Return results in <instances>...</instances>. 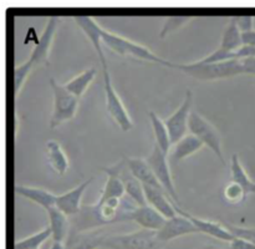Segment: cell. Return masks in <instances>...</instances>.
<instances>
[{
  "label": "cell",
  "instance_id": "obj_16",
  "mask_svg": "<svg viewBox=\"0 0 255 249\" xmlns=\"http://www.w3.org/2000/svg\"><path fill=\"white\" fill-rule=\"evenodd\" d=\"M105 236L101 231L76 232L71 229L65 242V249H99Z\"/></svg>",
  "mask_w": 255,
  "mask_h": 249
},
{
  "label": "cell",
  "instance_id": "obj_31",
  "mask_svg": "<svg viewBox=\"0 0 255 249\" xmlns=\"http://www.w3.org/2000/svg\"><path fill=\"white\" fill-rule=\"evenodd\" d=\"M247 196H248V194L246 193L243 187L239 186L238 183H234V182H229L226 186V188H224V198H226L229 203H242V202L247 198Z\"/></svg>",
  "mask_w": 255,
  "mask_h": 249
},
{
  "label": "cell",
  "instance_id": "obj_11",
  "mask_svg": "<svg viewBox=\"0 0 255 249\" xmlns=\"http://www.w3.org/2000/svg\"><path fill=\"white\" fill-rule=\"evenodd\" d=\"M196 233H199V232L193 226V223L182 214H177L173 218L167 219L164 226L157 232V238L163 243H168V242L179 238V237Z\"/></svg>",
  "mask_w": 255,
  "mask_h": 249
},
{
  "label": "cell",
  "instance_id": "obj_12",
  "mask_svg": "<svg viewBox=\"0 0 255 249\" xmlns=\"http://www.w3.org/2000/svg\"><path fill=\"white\" fill-rule=\"evenodd\" d=\"M173 204L177 213L182 214V216H184L186 218H188L189 221L193 223V226L198 229L199 233L207 234V236H211L222 242H228V243H231L234 239V237L232 236L231 232L223 226V223H217V222L208 221V219H202L199 218V217H196L193 216V214L188 213V212L183 211V209H182L178 204L174 203V202Z\"/></svg>",
  "mask_w": 255,
  "mask_h": 249
},
{
  "label": "cell",
  "instance_id": "obj_26",
  "mask_svg": "<svg viewBox=\"0 0 255 249\" xmlns=\"http://www.w3.org/2000/svg\"><path fill=\"white\" fill-rule=\"evenodd\" d=\"M243 46V41H242V31L237 26V22L234 17L229 20L228 25L224 29L223 35H222L221 44H219V49L224 50L228 52H236Z\"/></svg>",
  "mask_w": 255,
  "mask_h": 249
},
{
  "label": "cell",
  "instance_id": "obj_15",
  "mask_svg": "<svg viewBox=\"0 0 255 249\" xmlns=\"http://www.w3.org/2000/svg\"><path fill=\"white\" fill-rule=\"evenodd\" d=\"M125 159L120 161L119 163L114 164L111 167H102L101 171H104L106 173L107 179L106 183H105L104 189L101 192V197H100L99 201L104 202L107 201L110 198H120L122 199V197L125 196V186L124 182L121 178V169L125 164Z\"/></svg>",
  "mask_w": 255,
  "mask_h": 249
},
{
  "label": "cell",
  "instance_id": "obj_14",
  "mask_svg": "<svg viewBox=\"0 0 255 249\" xmlns=\"http://www.w3.org/2000/svg\"><path fill=\"white\" fill-rule=\"evenodd\" d=\"M75 22H76L77 26L84 31V34L86 35L87 39L90 40V42L94 46L95 51H96L97 56H99L100 62L102 65V69H109L107 67V60L105 56L104 49H102V29L104 27L100 26L96 21H95L94 17L91 16H76L74 17Z\"/></svg>",
  "mask_w": 255,
  "mask_h": 249
},
{
  "label": "cell",
  "instance_id": "obj_1",
  "mask_svg": "<svg viewBox=\"0 0 255 249\" xmlns=\"http://www.w3.org/2000/svg\"><path fill=\"white\" fill-rule=\"evenodd\" d=\"M171 67L201 81L228 79V77L244 74L241 60H229V61L214 62V64H199L197 61L192 64H173L172 62Z\"/></svg>",
  "mask_w": 255,
  "mask_h": 249
},
{
  "label": "cell",
  "instance_id": "obj_36",
  "mask_svg": "<svg viewBox=\"0 0 255 249\" xmlns=\"http://www.w3.org/2000/svg\"><path fill=\"white\" fill-rule=\"evenodd\" d=\"M242 41H243V45L255 47V29L252 31L242 32Z\"/></svg>",
  "mask_w": 255,
  "mask_h": 249
},
{
  "label": "cell",
  "instance_id": "obj_19",
  "mask_svg": "<svg viewBox=\"0 0 255 249\" xmlns=\"http://www.w3.org/2000/svg\"><path fill=\"white\" fill-rule=\"evenodd\" d=\"M126 164L128 167L129 172L141 182L143 186H151L153 188L162 189L164 191V188L162 187V184L159 183V181L157 179V177L154 176L153 171L149 167L148 162L143 158H126Z\"/></svg>",
  "mask_w": 255,
  "mask_h": 249
},
{
  "label": "cell",
  "instance_id": "obj_4",
  "mask_svg": "<svg viewBox=\"0 0 255 249\" xmlns=\"http://www.w3.org/2000/svg\"><path fill=\"white\" fill-rule=\"evenodd\" d=\"M49 84L51 86L52 95H54V110H52L51 119H50V127L56 128L64 122L74 119L77 112L80 100L74 96L65 87V85L59 84L54 77L49 80Z\"/></svg>",
  "mask_w": 255,
  "mask_h": 249
},
{
  "label": "cell",
  "instance_id": "obj_18",
  "mask_svg": "<svg viewBox=\"0 0 255 249\" xmlns=\"http://www.w3.org/2000/svg\"><path fill=\"white\" fill-rule=\"evenodd\" d=\"M49 217V227L51 229L52 241L65 243L71 231V223H70V217L62 213L59 208L52 207L46 211Z\"/></svg>",
  "mask_w": 255,
  "mask_h": 249
},
{
  "label": "cell",
  "instance_id": "obj_3",
  "mask_svg": "<svg viewBox=\"0 0 255 249\" xmlns=\"http://www.w3.org/2000/svg\"><path fill=\"white\" fill-rule=\"evenodd\" d=\"M102 42L110 50L116 52L120 56H128L129 55V56H133L139 60H144V61L156 62V64L163 65V66L167 67L172 66V62L159 57L158 55L151 51L148 47L143 46L141 44H137V42L126 39L124 36L114 34V32L109 31L106 29H102Z\"/></svg>",
  "mask_w": 255,
  "mask_h": 249
},
{
  "label": "cell",
  "instance_id": "obj_28",
  "mask_svg": "<svg viewBox=\"0 0 255 249\" xmlns=\"http://www.w3.org/2000/svg\"><path fill=\"white\" fill-rule=\"evenodd\" d=\"M50 237H52L51 229L47 226L42 231L37 232V233H34L31 236L26 237V238L15 242L14 249H39L40 246L45 243Z\"/></svg>",
  "mask_w": 255,
  "mask_h": 249
},
{
  "label": "cell",
  "instance_id": "obj_37",
  "mask_svg": "<svg viewBox=\"0 0 255 249\" xmlns=\"http://www.w3.org/2000/svg\"><path fill=\"white\" fill-rule=\"evenodd\" d=\"M50 249H65V243H60V242H54Z\"/></svg>",
  "mask_w": 255,
  "mask_h": 249
},
{
  "label": "cell",
  "instance_id": "obj_22",
  "mask_svg": "<svg viewBox=\"0 0 255 249\" xmlns=\"http://www.w3.org/2000/svg\"><path fill=\"white\" fill-rule=\"evenodd\" d=\"M204 144L197 138L193 134H187L186 137L178 141L177 143L173 144V149L171 153V161L172 163H177L179 161H183L187 157L192 156L196 152L201 151L203 148Z\"/></svg>",
  "mask_w": 255,
  "mask_h": 249
},
{
  "label": "cell",
  "instance_id": "obj_8",
  "mask_svg": "<svg viewBox=\"0 0 255 249\" xmlns=\"http://www.w3.org/2000/svg\"><path fill=\"white\" fill-rule=\"evenodd\" d=\"M192 105H193V92L191 90L186 91V97L181 106L173 112L169 117L164 120L169 136H171L172 144L181 141L183 137L188 134L189 131V119L192 114Z\"/></svg>",
  "mask_w": 255,
  "mask_h": 249
},
{
  "label": "cell",
  "instance_id": "obj_10",
  "mask_svg": "<svg viewBox=\"0 0 255 249\" xmlns=\"http://www.w3.org/2000/svg\"><path fill=\"white\" fill-rule=\"evenodd\" d=\"M59 22V16L54 15V16L47 17L44 31H42L41 36L37 39L29 57V60L35 65V67L40 66V65H44V66H49L50 65V51H51L52 42H54V37L55 34H56Z\"/></svg>",
  "mask_w": 255,
  "mask_h": 249
},
{
  "label": "cell",
  "instance_id": "obj_17",
  "mask_svg": "<svg viewBox=\"0 0 255 249\" xmlns=\"http://www.w3.org/2000/svg\"><path fill=\"white\" fill-rule=\"evenodd\" d=\"M143 188L147 204L151 206L152 208L156 209L157 212H159L164 218H173V217H176L178 214L176 208H174L173 202L169 201V198L167 197L166 191L153 188L151 186H143Z\"/></svg>",
  "mask_w": 255,
  "mask_h": 249
},
{
  "label": "cell",
  "instance_id": "obj_24",
  "mask_svg": "<svg viewBox=\"0 0 255 249\" xmlns=\"http://www.w3.org/2000/svg\"><path fill=\"white\" fill-rule=\"evenodd\" d=\"M148 117L152 124V129H153L154 139H156L154 143H156L164 153L168 154L169 149H171L172 147V141L166 124H164L163 120H162L158 115L154 114L153 111L148 112Z\"/></svg>",
  "mask_w": 255,
  "mask_h": 249
},
{
  "label": "cell",
  "instance_id": "obj_27",
  "mask_svg": "<svg viewBox=\"0 0 255 249\" xmlns=\"http://www.w3.org/2000/svg\"><path fill=\"white\" fill-rule=\"evenodd\" d=\"M96 69L95 67H90V69H86L81 74H79L74 79L70 80V81L65 82L64 85L74 96H76L80 100L82 97V95L86 92V90L89 89L90 85L92 84V81L96 77Z\"/></svg>",
  "mask_w": 255,
  "mask_h": 249
},
{
  "label": "cell",
  "instance_id": "obj_5",
  "mask_svg": "<svg viewBox=\"0 0 255 249\" xmlns=\"http://www.w3.org/2000/svg\"><path fill=\"white\" fill-rule=\"evenodd\" d=\"M189 133L196 136L204 146L211 148L217 156V158L222 162V164L227 166L223 154L221 133L208 120L204 119L202 115H199L196 111H192L191 119H189Z\"/></svg>",
  "mask_w": 255,
  "mask_h": 249
},
{
  "label": "cell",
  "instance_id": "obj_9",
  "mask_svg": "<svg viewBox=\"0 0 255 249\" xmlns=\"http://www.w3.org/2000/svg\"><path fill=\"white\" fill-rule=\"evenodd\" d=\"M166 221L167 219L159 212H157L148 204L143 207H127L124 212V216H122V223L124 222H133V223L138 224L141 229L152 232H158L164 226Z\"/></svg>",
  "mask_w": 255,
  "mask_h": 249
},
{
  "label": "cell",
  "instance_id": "obj_7",
  "mask_svg": "<svg viewBox=\"0 0 255 249\" xmlns=\"http://www.w3.org/2000/svg\"><path fill=\"white\" fill-rule=\"evenodd\" d=\"M146 161L148 162L149 167L153 171L154 176L157 177V179L159 181V183L162 184V187L164 188V191L167 192L169 197L172 198V201L174 203H179L178 193H177L176 186H174L173 178H172L171 174V168H169L168 163V154L164 153L156 143L153 144V148H152L151 153L147 157Z\"/></svg>",
  "mask_w": 255,
  "mask_h": 249
},
{
  "label": "cell",
  "instance_id": "obj_29",
  "mask_svg": "<svg viewBox=\"0 0 255 249\" xmlns=\"http://www.w3.org/2000/svg\"><path fill=\"white\" fill-rule=\"evenodd\" d=\"M35 67V65L30 61L29 59L26 60L22 64L17 65L14 69V94L15 96H19L20 91H21L22 86H24L25 81L29 77L30 72L32 71V69Z\"/></svg>",
  "mask_w": 255,
  "mask_h": 249
},
{
  "label": "cell",
  "instance_id": "obj_25",
  "mask_svg": "<svg viewBox=\"0 0 255 249\" xmlns=\"http://www.w3.org/2000/svg\"><path fill=\"white\" fill-rule=\"evenodd\" d=\"M231 182L243 187L247 194H255V182L248 176L238 154H233L231 158Z\"/></svg>",
  "mask_w": 255,
  "mask_h": 249
},
{
  "label": "cell",
  "instance_id": "obj_2",
  "mask_svg": "<svg viewBox=\"0 0 255 249\" xmlns=\"http://www.w3.org/2000/svg\"><path fill=\"white\" fill-rule=\"evenodd\" d=\"M101 248L105 249H164L166 243L157 238V232L138 229L125 234L105 236Z\"/></svg>",
  "mask_w": 255,
  "mask_h": 249
},
{
  "label": "cell",
  "instance_id": "obj_34",
  "mask_svg": "<svg viewBox=\"0 0 255 249\" xmlns=\"http://www.w3.org/2000/svg\"><path fill=\"white\" fill-rule=\"evenodd\" d=\"M229 247H231V249H255V243L244 241V239L234 238L229 243Z\"/></svg>",
  "mask_w": 255,
  "mask_h": 249
},
{
  "label": "cell",
  "instance_id": "obj_20",
  "mask_svg": "<svg viewBox=\"0 0 255 249\" xmlns=\"http://www.w3.org/2000/svg\"><path fill=\"white\" fill-rule=\"evenodd\" d=\"M125 161H126V159H125ZM121 178L125 186V193L128 196V198L131 199L137 207L147 206L143 184L129 172L126 162H125L124 167H122L121 169Z\"/></svg>",
  "mask_w": 255,
  "mask_h": 249
},
{
  "label": "cell",
  "instance_id": "obj_33",
  "mask_svg": "<svg viewBox=\"0 0 255 249\" xmlns=\"http://www.w3.org/2000/svg\"><path fill=\"white\" fill-rule=\"evenodd\" d=\"M234 20L237 22V26L242 32L252 31L254 30V16H234Z\"/></svg>",
  "mask_w": 255,
  "mask_h": 249
},
{
  "label": "cell",
  "instance_id": "obj_35",
  "mask_svg": "<svg viewBox=\"0 0 255 249\" xmlns=\"http://www.w3.org/2000/svg\"><path fill=\"white\" fill-rule=\"evenodd\" d=\"M243 65L244 74L255 75V57H249V59L241 60Z\"/></svg>",
  "mask_w": 255,
  "mask_h": 249
},
{
  "label": "cell",
  "instance_id": "obj_21",
  "mask_svg": "<svg viewBox=\"0 0 255 249\" xmlns=\"http://www.w3.org/2000/svg\"><path fill=\"white\" fill-rule=\"evenodd\" d=\"M15 192H16V194H19V196L24 197V198L39 204V206L42 207L45 211L52 208V207H55V204H56L57 196H55L54 193H51V192L46 191V189L44 188L29 186H16L15 187Z\"/></svg>",
  "mask_w": 255,
  "mask_h": 249
},
{
  "label": "cell",
  "instance_id": "obj_6",
  "mask_svg": "<svg viewBox=\"0 0 255 249\" xmlns=\"http://www.w3.org/2000/svg\"><path fill=\"white\" fill-rule=\"evenodd\" d=\"M104 71V89H105V100H106L107 114L112 117L117 126L124 132H128L133 128V122L122 102L121 97L119 96L117 91L112 85L111 76H110L109 69H102Z\"/></svg>",
  "mask_w": 255,
  "mask_h": 249
},
{
  "label": "cell",
  "instance_id": "obj_30",
  "mask_svg": "<svg viewBox=\"0 0 255 249\" xmlns=\"http://www.w3.org/2000/svg\"><path fill=\"white\" fill-rule=\"evenodd\" d=\"M193 17L192 16H167L164 19V24L162 26L161 31H159V37L164 39V37L168 36L172 32L177 31L181 27H183L184 25L188 24L189 21H192Z\"/></svg>",
  "mask_w": 255,
  "mask_h": 249
},
{
  "label": "cell",
  "instance_id": "obj_32",
  "mask_svg": "<svg viewBox=\"0 0 255 249\" xmlns=\"http://www.w3.org/2000/svg\"><path fill=\"white\" fill-rule=\"evenodd\" d=\"M223 226L231 232L232 236L234 238L244 239V241L252 242V243H255V228H248V227H239L236 226V224L227 223L224 222Z\"/></svg>",
  "mask_w": 255,
  "mask_h": 249
},
{
  "label": "cell",
  "instance_id": "obj_23",
  "mask_svg": "<svg viewBox=\"0 0 255 249\" xmlns=\"http://www.w3.org/2000/svg\"><path fill=\"white\" fill-rule=\"evenodd\" d=\"M46 158L50 166L59 174H65L69 169V159L59 142L50 139L46 142Z\"/></svg>",
  "mask_w": 255,
  "mask_h": 249
},
{
  "label": "cell",
  "instance_id": "obj_13",
  "mask_svg": "<svg viewBox=\"0 0 255 249\" xmlns=\"http://www.w3.org/2000/svg\"><path fill=\"white\" fill-rule=\"evenodd\" d=\"M94 181V177L86 179L85 182H82L81 184H79L75 188L70 189V191L65 192V193L60 194L56 198V204L55 207L59 208L62 213L66 214L67 217H74L76 216L77 213L81 209V199L84 193L86 192L87 187L91 184V182Z\"/></svg>",
  "mask_w": 255,
  "mask_h": 249
}]
</instances>
